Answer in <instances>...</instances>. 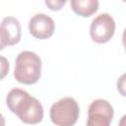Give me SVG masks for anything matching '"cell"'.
<instances>
[{
	"label": "cell",
	"mask_w": 126,
	"mask_h": 126,
	"mask_svg": "<svg viewBox=\"0 0 126 126\" xmlns=\"http://www.w3.org/2000/svg\"><path fill=\"white\" fill-rule=\"evenodd\" d=\"M0 126H5V118L1 113H0Z\"/></svg>",
	"instance_id": "11"
},
{
	"label": "cell",
	"mask_w": 126,
	"mask_h": 126,
	"mask_svg": "<svg viewBox=\"0 0 126 126\" xmlns=\"http://www.w3.org/2000/svg\"><path fill=\"white\" fill-rule=\"evenodd\" d=\"M41 76V59L39 56L30 50L19 53L16 58L14 77L25 85L35 84Z\"/></svg>",
	"instance_id": "2"
},
{
	"label": "cell",
	"mask_w": 126,
	"mask_h": 126,
	"mask_svg": "<svg viewBox=\"0 0 126 126\" xmlns=\"http://www.w3.org/2000/svg\"><path fill=\"white\" fill-rule=\"evenodd\" d=\"M10 63L6 57L0 55V81L3 80L9 73Z\"/></svg>",
	"instance_id": "9"
},
{
	"label": "cell",
	"mask_w": 126,
	"mask_h": 126,
	"mask_svg": "<svg viewBox=\"0 0 126 126\" xmlns=\"http://www.w3.org/2000/svg\"><path fill=\"white\" fill-rule=\"evenodd\" d=\"M5 46H6V45H5V43H4L3 39H2V36H1V34H0V50H2Z\"/></svg>",
	"instance_id": "12"
},
{
	"label": "cell",
	"mask_w": 126,
	"mask_h": 126,
	"mask_svg": "<svg viewBox=\"0 0 126 126\" xmlns=\"http://www.w3.org/2000/svg\"><path fill=\"white\" fill-rule=\"evenodd\" d=\"M0 34L5 45L18 43L22 36V28L18 19L15 17H5L0 25Z\"/></svg>",
	"instance_id": "7"
},
{
	"label": "cell",
	"mask_w": 126,
	"mask_h": 126,
	"mask_svg": "<svg viewBox=\"0 0 126 126\" xmlns=\"http://www.w3.org/2000/svg\"><path fill=\"white\" fill-rule=\"evenodd\" d=\"M9 109L27 124H37L43 118V107L38 99L22 89H12L7 96Z\"/></svg>",
	"instance_id": "1"
},
{
	"label": "cell",
	"mask_w": 126,
	"mask_h": 126,
	"mask_svg": "<svg viewBox=\"0 0 126 126\" xmlns=\"http://www.w3.org/2000/svg\"><path fill=\"white\" fill-rule=\"evenodd\" d=\"M79 114V104L70 96L60 98L50 107V119L56 126H74Z\"/></svg>",
	"instance_id": "3"
},
{
	"label": "cell",
	"mask_w": 126,
	"mask_h": 126,
	"mask_svg": "<svg viewBox=\"0 0 126 126\" xmlns=\"http://www.w3.org/2000/svg\"><path fill=\"white\" fill-rule=\"evenodd\" d=\"M115 32V22L113 18L103 13L96 16L90 27V35L96 43H105L109 41Z\"/></svg>",
	"instance_id": "4"
},
{
	"label": "cell",
	"mask_w": 126,
	"mask_h": 126,
	"mask_svg": "<svg viewBox=\"0 0 126 126\" xmlns=\"http://www.w3.org/2000/svg\"><path fill=\"white\" fill-rule=\"evenodd\" d=\"M113 114V107L107 100L95 99L89 106L87 126H110Z\"/></svg>",
	"instance_id": "5"
},
{
	"label": "cell",
	"mask_w": 126,
	"mask_h": 126,
	"mask_svg": "<svg viewBox=\"0 0 126 126\" xmlns=\"http://www.w3.org/2000/svg\"><path fill=\"white\" fill-rule=\"evenodd\" d=\"M66 3L65 0H46L45 1V5L49 7V9L53 10V11H58L62 8V6H64Z\"/></svg>",
	"instance_id": "10"
},
{
	"label": "cell",
	"mask_w": 126,
	"mask_h": 126,
	"mask_svg": "<svg viewBox=\"0 0 126 126\" xmlns=\"http://www.w3.org/2000/svg\"><path fill=\"white\" fill-rule=\"evenodd\" d=\"M29 30L32 36L38 39L50 37L55 30V24L51 17L39 13L32 16L29 22Z\"/></svg>",
	"instance_id": "6"
},
{
	"label": "cell",
	"mask_w": 126,
	"mask_h": 126,
	"mask_svg": "<svg viewBox=\"0 0 126 126\" xmlns=\"http://www.w3.org/2000/svg\"><path fill=\"white\" fill-rule=\"evenodd\" d=\"M70 3L73 11L82 17H90L98 9L97 0H72Z\"/></svg>",
	"instance_id": "8"
}]
</instances>
